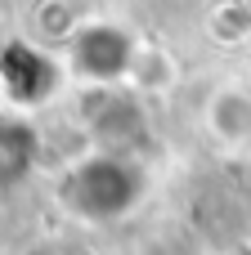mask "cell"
<instances>
[{
	"label": "cell",
	"instance_id": "6da1fadb",
	"mask_svg": "<svg viewBox=\"0 0 251 255\" xmlns=\"http://www.w3.org/2000/svg\"><path fill=\"white\" fill-rule=\"evenodd\" d=\"M0 161H4V179L22 175L27 161H31V139L18 130V126H0Z\"/></svg>",
	"mask_w": 251,
	"mask_h": 255
}]
</instances>
